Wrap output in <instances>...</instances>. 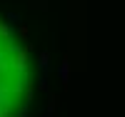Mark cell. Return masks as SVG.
I'll use <instances>...</instances> for the list:
<instances>
[{
  "label": "cell",
  "mask_w": 125,
  "mask_h": 117,
  "mask_svg": "<svg viewBox=\"0 0 125 117\" xmlns=\"http://www.w3.org/2000/svg\"><path fill=\"white\" fill-rule=\"evenodd\" d=\"M30 100V60L8 23L0 20V117H23Z\"/></svg>",
  "instance_id": "cell-1"
}]
</instances>
